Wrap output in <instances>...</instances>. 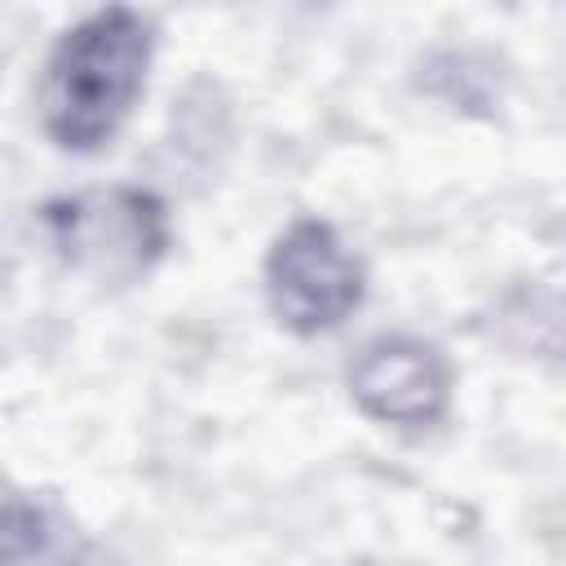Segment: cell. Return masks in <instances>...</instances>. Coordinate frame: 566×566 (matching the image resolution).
Here are the masks:
<instances>
[{
    "mask_svg": "<svg viewBox=\"0 0 566 566\" xmlns=\"http://www.w3.org/2000/svg\"><path fill=\"white\" fill-rule=\"evenodd\" d=\"M155 57V27L128 4H106L57 35L40 75V124L57 150L93 155L133 115Z\"/></svg>",
    "mask_w": 566,
    "mask_h": 566,
    "instance_id": "obj_1",
    "label": "cell"
},
{
    "mask_svg": "<svg viewBox=\"0 0 566 566\" xmlns=\"http://www.w3.org/2000/svg\"><path fill=\"white\" fill-rule=\"evenodd\" d=\"M44 230L62 265L93 283H142L172 243L168 203L142 186H93L44 203Z\"/></svg>",
    "mask_w": 566,
    "mask_h": 566,
    "instance_id": "obj_2",
    "label": "cell"
},
{
    "mask_svg": "<svg viewBox=\"0 0 566 566\" xmlns=\"http://www.w3.org/2000/svg\"><path fill=\"white\" fill-rule=\"evenodd\" d=\"M367 296L358 252L318 217L292 221L265 256V301L292 336L336 332Z\"/></svg>",
    "mask_w": 566,
    "mask_h": 566,
    "instance_id": "obj_3",
    "label": "cell"
},
{
    "mask_svg": "<svg viewBox=\"0 0 566 566\" xmlns=\"http://www.w3.org/2000/svg\"><path fill=\"white\" fill-rule=\"evenodd\" d=\"M451 358L433 340L407 332L367 340L349 367V398L358 411L394 429H433L451 407Z\"/></svg>",
    "mask_w": 566,
    "mask_h": 566,
    "instance_id": "obj_4",
    "label": "cell"
},
{
    "mask_svg": "<svg viewBox=\"0 0 566 566\" xmlns=\"http://www.w3.org/2000/svg\"><path fill=\"white\" fill-rule=\"evenodd\" d=\"M0 566H80L71 535L27 500H0Z\"/></svg>",
    "mask_w": 566,
    "mask_h": 566,
    "instance_id": "obj_5",
    "label": "cell"
}]
</instances>
